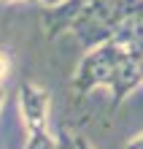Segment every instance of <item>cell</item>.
<instances>
[{"instance_id":"cell-3","label":"cell","mask_w":143,"mask_h":149,"mask_svg":"<svg viewBox=\"0 0 143 149\" xmlns=\"http://www.w3.org/2000/svg\"><path fill=\"white\" fill-rule=\"evenodd\" d=\"M76 149H89V144H84L81 138H78V141H76Z\"/></svg>"},{"instance_id":"cell-1","label":"cell","mask_w":143,"mask_h":149,"mask_svg":"<svg viewBox=\"0 0 143 149\" xmlns=\"http://www.w3.org/2000/svg\"><path fill=\"white\" fill-rule=\"evenodd\" d=\"M127 149H143V133H140L138 138H132V141L127 144Z\"/></svg>"},{"instance_id":"cell-2","label":"cell","mask_w":143,"mask_h":149,"mask_svg":"<svg viewBox=\"0 0 143 149\" xmlns=\"http://www.w3.org/2000/svg\"><path fill=\"white\" fill-rule=\"evenodd\" d=\"M6 71H8V60H6L3 54H0V79L6 76Z\"/></svg>"}]
</instances>
